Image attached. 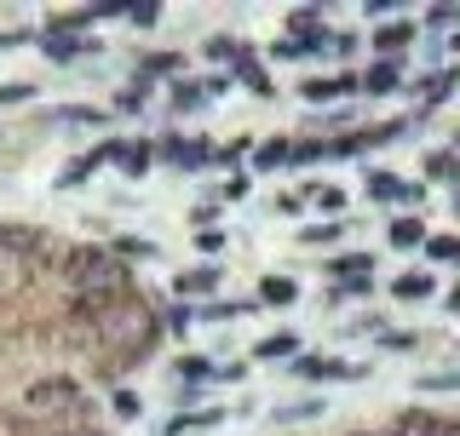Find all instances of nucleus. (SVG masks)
<instances>
[{
    "label": "nucleus",
    "instance_id": "obj_1",
    "mask_svg": "<svg viewBox=\"0 0 460 436\" xmlns=\"http://www.w3.org/2000/svg\"><path fill=\"white\" fill-rule=\"evenodd\" d=\"M69 282H75L81 293H93V304L104 310L110 299L127 293V282H133V275H127L121 258H110V253H98V247H93V253H75V258H69Z\"/></svg>",
    "mask_w": 460,
    "mask_h": 436
},
{
    "label": "nucleus",
    "instance_id": "obj_2",
    "mask_svg": "<svg viewBox=\"0 0 460 436\" xmlns=\"http://www.w3.org/2000/svg\"><path fill=\"white\" fill-rule=\"evenodd\" d=\"M294 373H299V379H340V385H351V379H363V362H345V356H299Z\"/></svg>",
    "mask_w": 460,
    "mask_h": 436
},
{
    "label": "nucleus",
    "instance_id": "obj_3",
    "mask_svg": "<svg viewBox=\"0 0 460 436\" xmlns=\"http://www.w3.org/2000/svg\"><path fill=\"white\" fill-rule=\"evenodd\" d=\"M328 275L340 282V293H368V282H374V258L368 253H345L328 265Z\"/></svg>",
    "mask_w": 460,
    "mask_h": 436
},
{
    "label": "nucleus",
    "instance_id": "obj_4",
    "mask_svg": "<svg viewBox=\"0 0 460 436\" xmlns=\"http://www.w3.org/2000/svg\"><path fill=\"white\" fill-rule=\"evenodd\" d=\"M155 155H162L167 167H179V172H201V167L213 161V150H208V144H196V138H162V150H155Z\"/></svg>",
    "mask_w": 460,
    "mask_h": 436
},
{
    "label": "nucleus",
    "instance_id": "obj_5",
    "mask_svg": "<svg viewBox=\"0 0 460 436\" xmlns=\"http://www.w3.org/2000/svg\"><path fill=\"white\" fill-rule=\"evenodd\" d=\"M115 155H121V138H110V144H98V150L75 155V161L64 167V179H58V184H64V190H75V184H86V179H93V172L104 167V161H115Z\"/></svg>",
    "mask_w": 460,
    "mask_h": 436
},
{
    "label": "nucleus",
    "instance_id": "obj_6",
    "mask_svg": "<svg viewBox=\"0 0 460 436\" xmlns=\"http://www.w3.org/2000/svg\"><path fill=\"white\" fill-rule=\"evenodd\" d=\"M345 92H363V81L357 75H311L305 86H299L305 104H334V98H345Z\"/></svg>",
    "mask_w": 460,
    "mask_h": 436
},
{
    "label": "nucleus",
    "instance_id": "obj_7",
    "mask_svg": "<svg viewBox=\"0 0 460 436\" xmlns=\"http://www.w3.org/2000/svg\"><path fill=\"white\" fill-rule=\"evenodd\" d=\"M64 402H81V390H75V379H40L35 390H29V408H40V414H64Z\"/></svg>",
    "mask_w": 460,
    "mask_h": 436
},
{
    "label": "nucleus",
    "instance_id": "obj_8",
    "mask_svg": "<svg viewBox=\"0 0 460 436\" xmlns=\"http://www.w3.org/2000/svg\"><path fill=\"white\" fill-rule=\"evenodd\" d=\"M334 47V35L328 29H316V35H288V40H270V57H323Z\"/></svg>",
    "mask_w": 460,
    "mask_h": 436
},
{
    "label": "nucleus",
    "instance_id": "obj_9",
    "mask_svg": "<svg viewBox=\"0 0 460 436\" xmlns=\"http://www.w3.org/2000/svg\"><path fill=\"white\" fill-rule=\"evenodd\" d=\"M47 126H110V109H98V104H58V109H47Z\"/></svg>",
    "mask_w": 460,
    "mask_h": 436
},
{
    "label": "nucleus",
    "instance_id": "obj_10",
    "mask_svg": "<svg viewBox=\"0 0 460 436\" xmlns=\"http://www.w3.org/2000/svg\"><path fill=\"white\" fill-rule=\"evenodd\" d=\"M397 81H402V69L392 64V57H374V64L363 69V92H368V98H385V92H397Z\"/></svg>",
    "mask_w": 460,
    "mask_h": 436
},
{
    "label": "nucleus",
    "instance_id": "obj_11",
    "mask_svg": "<svg viewBox=\"0 0 460 436\" xmlns=\"http://www.w3.org/2000/svg\"><path fill=\"white\" fill-rule=\"evenodd\" d=\"M420 190H414L409 179H397V172H368V201H414Z\"/></svg>",
    "mask_w": 460,
    "mask_h": 436
},
{
    "label": "nucleus",
    "instance_id": "obj_12",
    "mask_svg": "<svg viewBox=\"0 0 460 436\" xmlns=\"http://www.w3.org/2000/svg\"><path fill=\"white\" fill-rule=\"evenodd\" d=\"M409 47H414V23H385V29H374V52L392 57V64H397V52H409Z\"/></svg>",
    "mask_w": 460,
    "mask_h": 436
},
{
    "label": "nucleus",
    "instance_id": "obj_13",
    "mask_svg": "<svg viewBox=\"0 0 460 436\" xmlns=\"http://www.w3.org/2000/svg\"><path fill=\"white\" fill-rule=\"evenodd\" d=\"M40 52H47L52 64H75V57L93 52V40H81V35H40Z\"/></svg>",
    "mask_w": 460,
    "mask_h": 436
},
{
    "label": "nucleus",
    "instance_id": "obj_14",
    "mask_svg": "<svg viewBox=\"0 0 460 436\" xmlns=\"http://www.w3.org/2000/svg\"><path fill=\"white\" fill-rule=\"evenodd\" d=\"M172 287H179V299H208L213 287H219V270H213V265H196V270H184Z\"/></svg>",
    "mask_w": 460,
    "mask_h": 436
},
{
    "label": "nucleus",
    "instance_id": "obj_15",
    "mask_svg": "<svg viewBox=\"0 0 460 436\" xmlns=\"http://www.w3.org/2000/svg\"><path fill=\"white\" fill-rule=\"evenodd\" d=\"M115 161H121L127 179H144L150 161H155V150H150V144H121V155H115Z\"/></svg>",
    "mask_w": 460,
    "mask_h": 436
},
{
    "label": "nucleus",
    "instance_id": "obj_16",
    "mask_svg": "<svg viewBox=\"0 0 460 436\" xmlns=\"http://www.w3.org/2000/svg\"><path fill=\"white\" fill-rule=\"evenodd\" d=\"M253 167H294V144H288V138H270V144H259V150H253Z\"/></svg>",
    "mask_w": 460,
    "mask_h": 436
},
{
    "label": "nucleus",
    "instance_id": "obj_17",
    "mask_svg": "<svg viewBox=\"0 0 460 436\" xmlns=\"http://www.w3.org/2000/svg\"><path fill=\"white\" fill-rule=\"evenodd\" d=\"M236 75H242V86H253L259 98H270V92H277V86H270V75L259 69V57H253V52H242V57H236Z\"/></svg>",
    "mask_w": 460,
    "mask_h": 436
},
{
    "label": "nucleus",
    "instance_id": "obj_18",
    "mask_svg": "<svg viewBox=\"0 0 460 436\" xmlns=\"http://www.w3.org/2000/svg\"><path fill=\"white\" fill-rule=\"evenodd\" d=\"M253 356H259V362H282V356H299V339H294V333H270V339H259V344H253Z\"/></svg>",
    "mask_w": 460,
    "mask_h": 436
},
{
    "label": "nucleus",
    "instance_id": "obj_19",
    "mask_svg": "<svg viewBox=\"0 0 460 436\" xmlns=\"http://www.w3.org/2000/svg\"><path fill=\"white\" fill-rule=\"evenodd\" d=\"M201 104H208V86H201V81H179V86H172V109H179V115H196Z\"/></svg>",
    "mask_w": 460,
    "mask_h": 436
},
{
    "label": "nucleus",
    "instance_id": "obj_20",
    "mask_svg": "<svg viewBox=\"0 0 460 436\" xmlns=\"http://www.w3.org/2000/svg\"><path fill=\"white\" fill-rule=\"evenodd\" d=\"M392 293H397V299H431V293H438V282H431L426 270H409V275H397Z\"/></svg>",
    "mask_w": 460,
    "mask_h": 436
},
{
    "label": "nucleus",
    "instance_id": "obj_21",
    "mask_svg": "<svg viewBox=\"0 0 460 436\" xmlns=\"http://www.w3.org/2000/svg\"><path fill=\"white\" fill-rule=\"evenodd\" d=\"M259 299H265V304H294L299 299L294 275H265V282H259Z\"/></svg>",
    "mask_w": 460,
    "mask_h": 436
},
{
    "label": "nucleus",
    "instance_id": "obj_22",
    "mask_svg": "<svg viewBox=\"0 0 460 436\" xmlns=\"http://www.w3.org/2000/svg\"><path fill=\"white\" fill-rule=\"evenodd\" d=\"M420 241H426L420 218H397V224H392V247H420Z\"/></svg>",
    "mask_w": 460,
    "mask_h": 436
},
{
    "label": "nucleus",
    "instance_id": "obj_23",
    "mask_svg": "<svg viewBox=\"0 0 460 436\" xmlns=\"http://www.w3.org/2000/svg\"><path fill=\"white\" fill-rule=\"evenodd\" d=\"M172 373H179V379H190V385H201V379H213V373H219V368H213L208 356H184V362H179V368H172Z\"/></svg>",
    "mask_w": 460,
    "mask_h": 436
},
{
    "label": "nucleus",
    "instance_id": "obj_24",
    "mask_svg": "<svg viewBox=\"0 0 460 436\" xmlns=\"http://www.w3.org/2000/svg\"><path fill=\"white\" fill-rule=\"evenodd\" d=\"M426 253L438 258V265H460V236H431Z\"/></svg>",
    "mask_w": 460,
    "mask_h": 436
},
{
    "label": "nucleus",
    "instance_id": "obj_25",
    "mask_svg": "<svg viewBox=\"0 0 460 436\" xmlns=\"http://www.w3.org/2000/svg\"><path fill=\"white\" fill-rule=\"evenodd\" d=\"M213 419H219V408H201V414H179L167 425V436H184V431H201V425H213Z\"/></svg>",
    "mask_w": 460,
    "mask_h": 436
},
{
    "label": "nucleus",
    "instance_id": "obj_26",
    "mask_svg": "<svg viewBox=\"0 0 460 436\" xmlns=\"http://www.w3.org/2000/svg\"><path fill=\"white\" fill-rule=\"evenodd\" d=\"M242 52H248V47H242V40H230V35H213V40H208V57H219V64H225V57L236 64Z\"/></svg>",
    "mask_w": 460,
    "mask_h": 436
},
{
    "label": "nucleus",
    "instance_id": "obj_27",
    "mask_svg": "<svg viewBox=\"0 0 460 436\" xmlns=\"http://www.w3.org/2000/svg\"><path fill=\"white\" fill-rule=\"evenodd\" d=\"M340 230L345 224H305V230H299V241H305V247H323V241H340Z\"/></svg>",
    "mask_w": 460,
    "mask_h": 436
},
{
    "label": "nucleus",
    "instance_id": "obj_28",
    "mask_svg": "<svg viewBox=\"0 0 460 436\" xmlns=\"http://www.w3.org/2000/svg\"><path fill=\"white\" fill-rule=\"evenodd\" d=\"M316 18H323L316 6H299V12H288V29H294V35H316Z\"/></svg>",
    "mask_w": 460,
    "mask_h": 436
},
{
    "label": "nucleus",
    "instance_id": "obj_29",
    "mask_svg": "<svg viewBox=\"0 0 460 436\" xmlns=\"http://www.w3.org/2000/svg\"><path fill=\"white\" fill-rule=\"evenodd\" d=\"M414 390H460V373H420Z\"/></svg>",
    "mask_w": 460,
    "mask_h": 436
},
{
    "label": "nucleus",
    "instance_id": "obj_30",
    "mask_svg": "<svg viewBox=\"0 0 460 436\" xmlns=\"http://www.w3.org/2000/svg\"><path fill=\"white\" fill-rule=\"evenodd\" d=\"M323 138H305V144H294V167H311V161H323Z\"/></svg>",
    "mask_w": 460,
    "mask_h": 436
},
{
    "label": "nucleus",
    "instance_id": "obj_31",
    "mask_svg": "<svg viewBox=\"0 0 460 436\" xmlns=\"http://www.w3.org/2000/svg\"><path fill=\"white\" fill-rule=\"evenodd\" d=\"M115 253H121V258H155V247L138 241V236H121V241H115Z\"/></svg>",
    "mask_w": 460,
    "mask_h": 436
},
{
    "label": "nucleus",
    "instance_id": "obj_32",
    "mask_svg": "<svg viewBox=\"0 0 460 436\" xmlns=\"http://www.w3.org/2000/svg\"><path fill=\"white\" fill-rule=\"evenodd\" d=\"M196 316H201V322H230V316H242V304L236 299H230V304H201Z\"/></svg>",
    "mask_w": 460,
    "mask_h": 436
},
{
    "label": "nucleus",
    "instance_id": "obj_33",
    "mask_svg": "<svg viewBox=\"0 0 460 436\" xmlns=\"http://www.w3.org/2000/svg\"><path fill=\"white\" fill-rule=\"evenodd\" d=\"M426 172H431V179H460V161H455V155H431Z\"/></svg>",
    "mask_w": 460,
    "mask_h": 436
},
{
    "label": "nucleus",
    "instance_id": "obj_34",
    "mask_svg": "<svg viewBox=\"0 0 460 436\" xmlns=\"http://www.w3.org/2000/svg\"><path fill=\"white\" fill-rule=\"evenodd\" d=\"M426 23H431V29H455V23H460V6H431Z\"/></svg>",
    "mask_w": 460,
    "mask_h": 436
},
{
    "label": "nucleus",
    "instance_id": "obj_35",
    "mask_svg": "<svg viewBox=\"0 0 460 436\" xmlns=\"http://www.w3.org/2000/svg\"><path fill=\"white\" fill-rule=\"evenodd\" d=\"M23 98H35L29 81H6V86H0V104H23Z\"/></svg>",
    "mask_w": 460,
    "mask_h": 436
},
{
    "label": "nucleus",
    "instance_id": "obj_36",
    "mask_svg": "<svg viewBox=\"0 0 460 436\" xmlns=\"http://www.w3.org/2000/svg\"><path fill=\"white\" fill-rule=\"evenodd\" d=\"M144 98H150V86H144V81H138V86H127V92H121V98H115V104H121V109H144Z\"/></svg>",
    "mask_w": 460,
    "mask_h": 436
},
{
    "label": "nucleus",
    "instance_id": "obj_37",
    "mask_svg": "<svg viewBox=\"0 0 460 436\" xmlns=\"http://www.w3.org/2000/svg\"><path fill=\"white\" fill-rule=\"evenodd\" d=\"M449 86H455V75H431V81H426V104H438V98H449Z\"/></svg>",
    "mask_w": 460,
    "mask_h": 436
},
{
    "label": "nucleus",
    "instance_id": "obj_38",
    "mask_svg": "<svg viewBox=\"0 0 460 436\" xmlns=\"http://www.w3.org/2000/svg\"><path fill=\"white\" fill-rule=\"evenodd\" d=\"M323 414V402H294V408H277V419H311Z\"/></svg>",
    "mask_w": 460,
    "mask_h": 436
},
{
    "label": "nucleus",
    "instance_id": "obj_39",
    "mask_svg": "<svg viewBox=\"0 0 460 436\" xmlns=\"http://www.w3.org/2000/svg\"><path fill=\"white\" fill-rule=\"evenodd\" d=\"M311 196H316V207H323V213H340V207H345L340 190H311Z\"/></svg>",
    "mask_w": 460,
    "mask_h": 436
},
{
    "label": "nucleus",
    "instance_id": "obj_40",
    "mask_svg": "<svg viewBox=\"0 0 460 436\" xmlns=\"http://www.w3.org/2000/svg\"><path fill=\"white\" fill-rule=\"evenodd\" d=\"M172 64H179V57H172V52H155V57H144V69H150V75H167Z\"/></svg>",
    "mask_w": 460,
    "mask_h": 436
},
{
    "label": "nucleus",
    "instance_id": "obj_41",
    "mask_svg": "<svg viewBox=\"0 0 460 436\" xmlns=\"http://www.w3.org/2000/svg\"><path fill=\"white\" fill-rule=\"evenodd\" d=\"M196 247H201V253H219V247H225V230H201Z\"/></svg>",
    "mask_w": 460,
    "mask_h": 436
},
{
    "label": "nucleus",
    "instance_id": "obj_42",
    "mask_svg": "<svg viewBox=\"0 0 460 436\" xmlns=\"http://www.w3.org/2000/svg\"><path fill=\"white\" fill-rule=\"evenodd\" d=\"M127 18H133V23H144V29H150L155 18H162V12H155V6H127Z\"/></svg>",
    "mask_w": 460,
    "mask_h": 436
},
{
    "label": "nucleus",
    "instance_id": "obj_43",
    "mask_svg": "<svg viewBox=\"0 0 460 436\" xmlns=\"http://www.w3.org/2000/svg\"><path fill=\"white\" fill-rule=\"evenodd\" d=\"M385 351H414V333H385Z\"/></svg>",
    "mask_w": 460,
    "mask_h": 436
},
{
    "label": "nucleus",
    "instance_id": "obj_44",
    "mask_svg": "<svg viewBox=\"0 0 460 436\" xmlns=\"http://www.w3.org/2000/svg\"><path fill=\"white\" fill-rule=\"evenodd\" d=\"M201 86H208V98H219V92H230V75H208Z\"/></svg>",
    "mask_w": 460,
    "mask_h": 436
},
{
    "label": "nucleus",
    "instance_id": "obj_45",
    "mask_svg": "<svg viewBox=\"0 0 460 436\" xmlns=\"http://www.w3.org/2000/svg\"><path fill=\"white\" fill-rule=\"evenodd\" d=\"M351 436H380V431H351Z\"/></svg>",
    "mask_w": 460,
    "mask_h": 436
},
{
    "label": "nucleus",
    "instance_id": "obj_46",
    "mask_svg": "<svg viewBox=\"0 0 460 436\" xmlns=\"http://www.w3.org/2000/svg\"><path fill=\"white\" fill-rule=\"evenodd\" d=\"M455 213H460V196H455Z\"/></svg>",
    "mask_w": 460,
    "mask_h": 436
},
{
    "label": "nucleus",
    "instance_id": "obj_47",
    "mask_svg": "<svg viewBox=\"0 0 460 436\" xmlns=\"http://www.w3.org/2000/svg\"><path fill=\"white\" fill-rule=\"evenodd\" d=\"M93 436H104V431H93Z\"/></svg>",
    "mask_w": 460,
    "mask_h": 436
}]
</instances>
